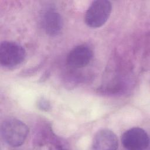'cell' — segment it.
I'll list each match as a JSON object with an SVG mask.
<instances>
[{
    "instance_id": "1",
    "label": "cell",
    "mask_w": 150,
    "mask_h": 150,
    "mask_svg": "<svg viewBox=\"0 0 150 150\" xmlns=\"http://www.w3.org/2000/svg\"><path fill=\"white\" fill-rule=\"evenodd\" d=\"M0 132L2 139L6 145L17 147L24 143L28 137L29 129L20 120L9 118L2 122Z\"/></svg>"
},
{
    "instance_id": "2",
    "label": "cell",
    "mask_w": 150,
    "mask_h": 150,
    "mask_svg": "<svg viewBox=\"0 0 150 150\" xmlns=\"http://www.w3.org/2000/svg\"><path fill=\"white\" fill-rule=\"evenodd\" d=\"M26 50L19 43L5 40L0 45V63L7 69H11L20 65L26 57Z\"/></svg>"
},
{
    "instance_id": "3",
    "label": "cell",
    "mask_w": 150,
    "mask_h": 150,
    "mask_svg": "<svg viewBox=\"0 0 150 150\" xmlns=\"http://www.w3.org/2000/svg\"><path fill=\"white\" fill-rule=\"evenodd\" d=\"M112 11V4L109 1H93L85 15L86 23L91 28L102 26L108 19Z\"/></svg>"
},
{
    "instance_id": "4",
    "label": "cell",
    "mask_w": 150,
    "mask_h": 150,
    "mask_svg": "<svg viewBox=\"0 0 150 150\" xmlns=\"http://www.w3.org/2000/svg\"><path fill=\"white\" fill-rule=\"evenodd\" d=\"M123 146L128 150H144L149 144V138L142 128L134 127L126 131L121 137Z\"/></svg>"
},
{
    "instance_id": "5",
    "label": "cell",
    "mask_w": 150,
    "mask_h": 150,
    "mask_svg": "<svg viewBox=\"0 0 150 150\" xmlns=\"http://www.w3.org/2000/svg\"><path fill=\"white\" fill-rule=\"evenodd\" d=\"M93 56V50L88 45H80L70 51L67 57V62L72 67L81 68L90 62Z\"/></svg>"
},
{
    "instance_id": "6",
    "label": "cell",
    "mask_w": 150,
    "mask_h": 150,
    "mask_svg": "<svg viewBox=\"0 0 150 150\" xmlns=\"http://www.w3.org/2000/svg\"><path fill=\"white\" fill-rule=\"evenodd\" d=\"M42 25L45 32L50 36L59 35L63 29V19L60 14L54 8L46 9L42 15Z\"/></svg>"
},
{
    "instance_id": "7",
    "label": "cell",
    "mask_w": 150,
    "mask_h": 150,
    "mask_svg": "<svg viewBox=\"0 0 150 150\" xmlns=\"http://www.w3.org/2000/svg\"><path fill=\"white\" fill-rule=\"evenodd\" d=\"M118 146L116 135L108 129L99 130L95 134L92 142V148L96 150H115Z\"/></svg>"
},
{
    "instance_id": "8",
    "label": "cell",
    "mask_w": 150,
    "mask_h": 150,
    "mask_svg": "<svg viewBox=\"0 0 150 150\" xmlns=\"http://www.w3.org/2000/svg\"><path fill=\"white\" fill-rule=\"evenodd\" d=\"M39 104L41 105L40 107H43V108H47L48 107V104L45 101H42Z\"/></svg>"
}]
</instances>
